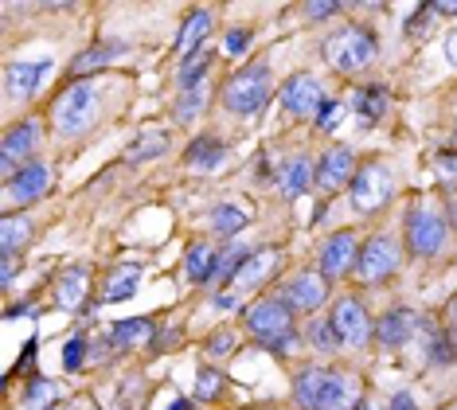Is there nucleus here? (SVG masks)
<instances>
[{"mask_svg":"<svg viewBox=\"0 0 457 410\" xmlns=\"http://www.w3.org/2000/svg\"><path fill=\"white\" fill-rule=\"evenodd\" d=\"M445 55H450V63L457 67V28L450 31V36H445Z\"/></svg>","mask_w":457,"mask_h":410,"instance_id":"obj_48","label":"nucleus"},{"mask_svg":"<svg viewBox=\"0 0 457 410\" xmlns=\"http://www.w3.org/2000/svg\"><path fill=\"white\" fill-rule=\"evenodd\" d=\"M118 55H126V44H102V47H95V51H82V55L71 63V71H75V75H87V71L106 67V63H113Z\"/></svg>","mask_w":457,"mask_h":410,"instance_id":"obj_31","label":"nucleus"},{"mask_svg":"<svg viewBox=\"0 0 457 410\" xmlns=\"http://www.w3.org/2000/svg\"><path fill=\"white\" fill-rule=\"evenodd\" d=\"M360 410H379V406H371V403H360Z\"/></svg>","mask_w":457,"mask_h":410,"instance_id":"obj_52","label":"nucleus"},{"mask_svg":"<svg viewBox=\"0 0 457 410\" xmlns=\"http://www.w3.org/2000/svg\"><path fill=\"white\" fill-rule=\"evenodd\" d=\"M270 102V67L266 63H251L246 71H235L223 87V106L235 118H254Z\"/></svg>","mask_w":457,"mask_h":410,"instance_id":"obj_4","label":"nucleus"},{"mask_svg":"<svg viewBox=\"0 0 457 410\" xmlns=\"http://www.w3.org/2000/svg\"><path fill=\"white\" fill-rule=\"evenodd\" d=\"M82 297H87V270H82V266H71L67 273H59V281H55V301L63 305V309H79Z\"/></svg>","mask_w":457,"mask_h":410,"instance_id":"obj_23","label":"nucleus"},{"mask_svg":"<svg viewBox=\"0 0 457 410\" xmlns=\"http://www.w3.org/2000/svg\"><path fill=\"white\" fill-rule=\"evenodd\" d=\"M391 410H419V406H414V398H411V391H399V395H395V398H391Z\"/></svg>","mask_w":457,"mask_h":410,"instance_id":"obj_45","label":"nucleus"},{"mask_svg":"<svg viewBox=\"0 0 457 410\" xmlns=\"http://www.w3.org/2000/svg\"><path fill=\"white\" fill-rule=\"evenodd\" d=\"M414 329H419V313L414 309H391L376 321V340L383 344V348H403V344L414 336Z\"/></svg>","mask_w":457,"mask_h":410,"instance_id":"obj_18","label":"nucleus"},{"mask_svg":"<svg viewBox=\"0 0 457 410\" xmlns=\"http://www.w3.org/2000/svg\"><path fill=\"white\" fill-rule=\"evenodd\" d=\"M246 47H251V31H246V28L227 31V39H223V51H227V55L238 59V55H246Z\"/></svg>","mask_w":457,"mask_h":410,"instance_id":"obj_39","label":"nucleus"},{"mask_svg":"<svg viewBox=\"0 0 457 410\" xmlns=\"http://www.w3.org/2000/svg\"><path fill=\"white\" fill-rule=\"evenodd\" d=\"M337 13H340V4H332V0H320V4H309L305 8L309 20H328V16H337Z\"/></svg>","mask_w":457,"mask_h":410,"instance_id":"obj_42","label":"nucleus"},{"mask_svg":"<svg viewBox=\"0 0 457 410\" xmlns=\"http://www.w3.org/2000/svg\"><path fill=\"white\" fill-rule=\"evenodd\" d=\"M356 176V156L345 145H332V149L317 161V188L320 192H340L345 184H352Z\"/></svg>","mask_w":457,"mask_h":410,"instance_id":"obj_14","label":"nucleus"},{"mask_svg":"<svg viewBox=\"0 0 457 410\" xmlns=\"http://www.w3.org/2000/svg\"><path fill=\"white\" fill-rule=\"evenodd\" d=\"M356 258H360V247H356V235L352 230H337L325 247H320V262L317 270L325 273V281H337L345 273L356 270Z\"/></svg>","mask_w":457,"mask_h":410,"instance_id":"obj_11","label":"nucleus"},{"mask_svg":"<svg viewBox=\"0 0 457 410\" xmlns=\"http://www.w3.org/2000/svg\"><path fill=\"white\" fill-rule=\"evenodd\" d=\"M212 305H215L220 313H227V309H235V297H231V293H220V297H215Z\"/></svg>","mask_w":457,"mask_h":410,"instance_id":"obj_49","label":"nucleus"},{"mask_svg":"<svg viewBox=\"0 0 457 410\" xmlns=\"http://www.w3.org/2000/svg\"><path fill=\"white\" fill-rule=\"evenodd\" d=\"M4 192H8V199H12V204H36V199H44V196L51 192V168L39 164V161L24 164V168H20V172L12 176V180L4 184Z\"/></svg>","mask_w":457,"mask_h":410,"instance_id":"obj_15","label":"nucleus"},{"mask_svg":"<svg viewBox=\"0 0 457 410\" xmlns=\"http://www.w3.org/2000/svg\"><path fill=\"white\" fill-rule=\"evenodd\" d=\"M352 395H356L352 375L328 372V367H309V372H297L294 380V398L305 410H348Z\"/></svg>","mask_w":457,"mask_h":410,"instance_id":"obj_1","label":"nucleus"},{"mask_svg":"<svg viewBox=\"0 0 457 410\" xmlns=\"http://www.w3.org/2000/svg\"><path fill=\"white\" fill-rule=\"evenodd\" d=\"M204 106H207V82H200V87H192V90L180 94V102H176V121H180V125L195 121L204 113Z\"/></svg>","mask_w":457,"mask_h":410,"instance_id":"obj_34","label":"nucleus"},{"mask_svg":"<svg viewBox=\"0 0 457 410\" xmlns=\"http://www.w3.org/2000/svg\"><path fill=\"white\" fill-rule=\"evenodd\" d=\"M51 71V59H36V63H12V67L4 71V94L16 102L32 98V94L39 90V82L47 79Z\"/></svg>","mask_w":457,"mask_h":410,"instance_id":"obj_16","label":"nucleus"},{"mask_svg":"<svg viewBox=\"0 0 457 410\" xmlns=\"http://www.w3.org/2000/svg\"><path fill=\"white\" fill-rule=\"evenodd\" d=\"M28 238H32L28 215H4V223H0V255H16Z\"/></svg>","mask_w":457,"mask_h":410,"instance_id":"obj_25","label":"nucleus"},{"mask_svg":"<svg viewBox=\"0 0 457 410\" xmlns=\"http://www.w3.org/2000/svg\"><path fill=\"white\" fill-rule=\"evenodd\" d=\"M110 340H113V348H133V344H141V340H153V321H118L110 329Z\"/></svg>","mask_w":457,"mask_h":410,"instance_id":"obj_26","label":"nucleus"},{"mask_svg":"<svg viewBox=\"0 0 457 410\" xmlns=\"http://www.w3.org/2000/svg\"><path fill=\"white\" fill-rule=\"evenodd\" d=\"M282 297L289 301L294 313H317L320 305L328 301V281L320 270H301L294 281L282 289Z\"/></svg>","mask_w":457,"mask_h":410,"instance_id":"obj_12","label":"nucleus"},{"mask_svg":"<svg viewBox=\"0 0 457 410\" xmlns=\"http://www.w3.org/2000/svg\"><path fill=\"white\" fill-rule=\"evenodd\" d=\"M164 153H169V137H164L161 130H145L126 149V161L141 164V161H149V156H164Z\"/></svg>","mask_w":457,"mask_h":410,"instance_id":"obj_28","label":"nucleus"},{"mask_svg":"<svg viewBox=\"0 0 457 410\" xmlns=\"http://www.w3.org/2000/svg\"><path fill=\"white\" fill-rule=\"evenodd\" d=\"M356 113H360L363 125H376L383 113H387V90L383 87H363L356 94Z\"/></svg>","mask_w":457,"mask_h":410,"instance_id":"obj_29","label":"nucleus"},{"mask_svg":"<svg viewBox=\"0 0 457 410\" xmlns=\"http://www.w3.org/2000/svg\"><path fill=\"white\" fill-rule=\"evenodd\" d=\"M332 329H337V340L345 344V348H363V344L376 336L368 309H363L356 297H340L332 305Z\"/></svg>","mask_w":457,"mask_h":410,"instance_id":"obj_10","label":"nucleus"},{"mask_svg":"<svg viewBox=\"0 0 457 410\" xmlns=\"http://www.w3.org/2000/svg\"><path fill=\"white\" fill-rule=\"evenodd\" d=\"M98 118V87L95 82H71V87L55 98L51 106V121H55L59 137H79L87 133Z\"/></svg>","mask_w":457,"mask_h":410,"instance_id":"obj_3","label":"nucleus"},{"mask_svg":"<svg viewBox=\"0 0 457 410\" xmlns=\"http://www.w3.org/2000/svg\"><path fill=\"white\" fill-rule=\"evenodd\" d=\"M207 36H212V13H207V8H195V13H188V20H184L180 36H176V51L188 59L200 51V44Z\"/></svg>","mask_w":457,"mask_h":410,"instance_id":"obj_20","label":"nucleus"},{"mask_svg":"<svg viewBox=\"0 0 457 410\" xmlns=\"http://www.w3.org/2000/svg\"><path fill=\"white\" fill-rule=\"evenodd\" d=\"M4 273H0V278H4V286H12V278H16V258L12 255H4V266H0Z\"/></svg>","mask_w":457,"mask_h":410,"instance_id":"obj_47","label":"nucleus"},{"mask_svg":"<svg viewBox=\"0 0 457 410\" xmlns=\"http://www.w3.org/2000/svg\"><path fill=\"white\" fill-rule=\"evenodd\" d=\"M274 184H278V192H282L286 199L305 196V192H309V184H317V164L309 161V156H289V161L278 168Z\"/></svg>","mask_w":457,"mask_h":410,"instance_id":"obj_17","label":"nucleus"},{"mask_svg":"<svg viewBox=\"0 0 457 410\" xmlns=\"http://www.w3.org/2000/svg\"><path fill=\"white\" fill-rule=\"evenodd\" d=\"M445 324H450V340H453V348H457V293H453V301H450V309H445Z\"/></svg>","mask_w":457,"mask_h":410,"instance_id":"obj_44","label":"nucleus"},{"mask_svg":"<svg viewBox=\"0 0 457 410\" xmlns=\"http://www.w3.org/2000/svg\"><path fill=\"white\" fill-rule=\"evenodd\" d=\"M282 106L294 113V118H309V113H317L325 106V90H320V79L313 75H294L289 82H282Z\"/></svg>","mask_w":457,"mask_h":410,"instance_id":"obj_13","label":"nucleus"},{"mask_svg":"<svg viewBox=\"0 0 457 410\" xmlns=\"http://www.w3.org/2000/svg\"><path fill=\"white\" fill-rule=\"evenodd\" d=\"M391 192H395V176L383 161L363 164V168H356V176H352V207H356L360 215L383 212V207L391 204Z\"/></svg>","mask_w":457,"mask_h":410,"instance_id":"obj_6","label":"nucleus"},{"mask_svg":"<svg viewBox=\"0 0 457 410\" xmlns=\"http://www.w3.org/2000/svg\"><path fill=\"white\" fill-rule=\"evenodd\" d=\"M379 51V39L371 28H360V24H348L340 28L337 36L325 39V59L332 71H340V75H356V71H363L371 59H376Z\"/></svg>","mask_w":457,"mask_h":410,"instance_id":"obj_2","label":"nucleus"},{"mask_svg":"<svg viewBox=\"0 0 457 410\" xmlns=\"http://www.w3.org/2000/svg\"><path fill=\"white\" fill-rule=\"evenodd\" d=\"M207 67H212V51H195V55H188L180 63V90H192L200 87V82H207Z\"/></svg>","mask_w":457,"mask_h":410,"instance_id":"obj_33","label":"nucleus"},{"mask_svg":"<svg viewBox=\"0 0 457 410\" xmlns=\"http://www.w3.org/2000/svg\"><path fill=\"white\" fill-rule=\"evenodd\" d=\"M395 266H399V243L391 235H376L360 247V258L352 273H356L363 286H379V281H387L395 273Z\"/></svg>","mask_w":457,"mask_h":410,"instance_id":"obj_9","label":"nucleus"},{"mask_svg":"<svg viewBox=\"0 0 457 410\" xmlns=\"http://www.w3.org/2000/svg\"><path fill=\"white\" fill-rule=\"evenodd\" d=\"M309 344L320 352H332V348H340V340H337V329H332V321H317L313 329H309Z\"/></svg>","mask_w":457,"mask_h":410,"instance_id":"obj_36","label":"nucleus"},{"mask_svg":"<svg viewBox=\"0 0 457 410\" xmlns=\"http://www.w3.org/2000/svg\"><path fill=\"white\" fill-rule=\"evenodd\" d=\"M137 281H141V266H133V262H126V266H118V270H110L106 286H102V305L129 301L133 293H137Z\"/></svg>","mask_w":457,"mask_h":410,"instance_id":"obj_21","label":"nucleus"},{"mask_svg":"<svg viewBox=\"0 0 457 410\" xmlns=\"http://www.w3.org/2000/svg\"><path fill=\"white\" fill-rule=\"evenodd\" d=\"M445 238H450V227L438 207L430 204H414L407 212V250L419 258H434L445 250Z\"/></svg>","mask_w":457,"mask_h":410,"instance_id":"obj_5","label":"nucleus"},{"mask_svg":"<svg viewBox=\"0 0 457 410\" xmlns=\"http://www.w3.org/2000/svg\"><path fill=\"white\" fill-rule=\"evenodd\" d=\"M426 360L438 364V367H450V364L457 360V348H453L450 332H442V329H426Z\"/></svg>","mask_w":457,"mask_h":410,"instance_id":"obj_32","label":"nucleus"},{"mask_svg":"<svg viewBox=\"0 0 457 410\" xmlns=\"http://www.w3.org/2000/svg\"><path fill=\"white\" fill-rule=\"evenodd\" d=\"M82 356H87V340H82V336H75V340H71L67 348H63V367H67V372H79V367H82Z\"/></svg>","mask_w":457,"mask_h":410,"instance_id":"obj_40","label":"nucleus"},{"mask_svg":"<svg viewBox=\"0 0 457 410\" xmlns=\"http://www.w3.org/2000/svg\"><path fill=\"white\" fill-rule=\"evenodd\" d=\"M434 164H438L442 180L453 188V184H457V153H438V156H434Z\"/></svg>","mask_w":457,"mask_h":410,"instance_id":"obj_41","label":"nucleus"},{"mask_svg":"<svg viewBox=\"0 0 457 410\" xmlns=\"http://www.w3.org/2000/svg\"><path fill=\"white\" fill-rule=\"evenodd\" d=\"M39 137H44V125H39L36 118L16 121L12 130L4 133V145H0V176H4V184L12 180L24 164H32L28 156L39 149Z\"/></svg>","mask_w":457,"mask_h":410,"instance_id":"obj_8","label":"nucleus"},{"mask_svg":"<svg viewBox=\"0 0 457 410\" xmlns=\"http://www.w3.org/2000/svg\"><path fill=\"white\" fill-rule=\"evenodd\" d=\"M169 410H188V403H184V398H180V403H172Z\"/></svg>","mask_w":457,"mask_h":410,"instance_id":"obj_51","label":"nucleus"},{"mask_svg":"<svg viewBox=\"0 0 457 410\" xmlns=\"http://www.w3.org/2000/svg\"><path fill=\"white\" fill-rule=\"evenodd\" d=\"M246 219H251V215H246V207H238V204H220V207L212 212V227H215V235H220V238H235L238 230L246 227Z\"/></svg>","mask_w":457,"mask_h":410,"instance_id":"obj_27","label":"nucleus"},{"mask_svg":"<svg viewBox=\"0 0 457 410\" xmlns=\"http://www.w3.org/2000/svg\"><path fill=\"white\" fill-rule=\"evenodd\" d=\"M184 161H188L192 168H204V172H215V168L227 161V145L223 141H212V137H200V141L188 145Z\"/></svg>","mask_w":457,"mask_h":410,"instance_id":"obj_22","label":"nucleus"},{"mask_svg":"<svg viewBox=\"0 0 457 410\" xmlns=\"http://www.w3.org/2000/svg\"><path fill=\"white\" fill-rule=\"evenodd\" d=\"M345 118V102H332V98H325V106L317 110V130H325V133H332L337 130V121Z\"/></svg>","mask_w":457,"mask_h":410,"instance_id":"obj_37","label":"nucleus"},{"mask_svg":"<svg viewBox=\"0 0 457 410\" xmlns=\"http://www.w3.org/2000/svg\"><path fill=\"white\" fill-rule=\"evenodd\" d=\"M220 387H223L220 372H215V367H204L200 380H195V398H215L220 395Z\"/></svg>","mask_w":457,"mask_h":410,"instance_id":"obj_38","label":"nucleus"},{"mask_svg":"<svg viewBox=\"0 0 457 410\" xmlns=\"http://www.w3.org/2000/svg\"><path fill=\"white\" fill-rule=\"evenodd\" d=\"M243 321L258 340H278V336L294 332V309H289V301L282 297V293L262 297V301H254L251 309H243Z\"/></svg>","mask_w":457,"mask_h":410,"instance_id":"obj_7","label":"nucleus"},{"mask_svg":"<svg viewBox=\"0 0 457 410\" xmlns=\"http://www.w3.org/2000/svg\"><path fill=\"white\" fill-rule=\"evenodd\" d=\"M63 395V387L51 383V380H32L24 391V410H44L47 403H55V398Z\"/></svg>","mask_w":457,"mask_h":410,"instance_id":"obj_35","label":"nucleus"},{"mask_svg":"<svg viewBox=\"0 0 457 410\" xmlns=\"http://www.w3.org/2000/svg\"><path fill=\"white\" fill-rule=\"evenodd\" d=\"M251 258V250H243L238 243H231V247H223L220 255H215V266H212V281L220 286V281H235V273H238V266Z\"/></svg>","mask_w":457,"mask_h":410,"instance_id":"obj_30","label":"nucleus"},{"mask_svg":"<svg viewBox=\"0 0 457 410\" xmlns=\"http://www.w3.org/2000/svg\"><path fill=\"white\" fill-rule=\"evenodd\" d=\"M231 348H235L231 332H220V336H212V340H207V352H212V356H227Z\"/></svg>","mask_w":457,"mask_h":410,"instance_id":"obj_43","label":"nucleus"},{"mask_svg":"<svg viewBox=\"0 0 457 410\" xmlns=\"http://www.w3.org/2000/svg\"><path fill=\"white\" fill-rule=\"evenodd\" d=\"M32 360H36V344H28L24 356H20V372H28V367H32Z\"/></svg>","mask_w":457,"mask_h":410,"instance_id":"obj_50","label":"nucleus"},{"mask_svg":"<svg viewBox=\"0 0 457 410\" xmlns=\"http://www.w3.org/2000/svg\"><path fill=\"white\" fill-rule=\"evenodd\" d=\"M215 255H220V250L212 243H192L188 255H184V273H188V281H195V286H200V281H212Z\"/></svg>","mask_w":457,"mask_h":410,"instance_id":"obj_24","label":"nucleus"},{"mask_svg":"<svg viewBox=\"0 0 457 410\" xmlns=\"http://www.w3.org/2000/svg\"><path fill=\"white\" fill-rule=\"evenodd\" d=\"M278 266H282V255H278L274 247L251 250V258H246L243 266H238V273H235V289H258Z\"/></svg>","mask_w":457,"mask_h":410,"instance_id":"obj_19","label":"nucleus"},{"mask_svg":"<svg viewBox=\"0 0 457 410\" xmlns=\"http://www.w3.org/2000/svg\"><path fill=\"white\" fill-rule=\"evenodd\" d=\"M430 8H434V16H457V0H438Z\"/></svg>","mask_w":457,"mask_h":410,"instance_id":"obj_46","label":"nucleus"}]
</instances>
